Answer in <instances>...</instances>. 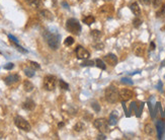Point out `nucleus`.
Wrapping results in <instances>:
<instances>
[{
    "instance_id": "obj_22",
    "label": "nucleus",
    "mask_w": 165,
    "mask_h": 140,
    "mask_svg": "<svg viewBox=\"0 0 165 140\" xmlns=\"http://www.w3.org/2000/svg\"><path fill=\"white\" fill-rule=\"evenodd\" d=\"M84 128H85L84 124H83L82 122H78V123L75 124V126H74L73 129L76 131V132H82V131L84 130Z\"/></svg>"
},
{
    "instance_id": "obj_10",
    "label": "nucleus",
    "mask_w": 165,
    "mask_h": 140,
    "mask_svg": "<svg viewBox=\"0 0 165 140\" xmlns=\"http://www.w3.org/2000/svg\"><path fill=\"white\" fill-rule=\"evenodd\" d=\"M134 97V92L128 88H124V90H120V99H122V102H127L129 99H131Z\"/></svg>"
},
{
    "instance_id": "obj_27",
    "label": "nucleus",
    "mask_w": 165,
    "mask_h": 140,
    "mask_svg": "<svg viewBox=\"0 0 165 140\" xmlns=\"http://www.w3.org/2000/svg\"><path fill=\"white\" fill-rule=\"evenodd\" d=\"M160 7H161V8H160V10L156 13V16H157V17H162V16H164V15H165V3L162 6H160Z\"/></svg>"
},
{
    "instance_id": "obj_3",
    "label": "nucleus",
    "mask_w": 165,
    "mask_h": 140,
    "mask_svg": "<svg viewBox=\"0 0 165 140\" xmlns=\"http://www.w3.org/2000/svg\"><path fill=\"white\" fill-rule=\"evenodd\" d=\"M66 28L74 35H79L81 32V24L76 18H69L66 21Z\"/></svg>"
},
{
    "instance_id": "obj_47",
    "label": "nucleus",
    "mask_w": 165,
    "mask_h": 140,
    "mask_svg": "<svg viewBox=\"0 0 165 140\" xmlns=\"http://www.w3.org/2000/svg\"><path fill=\"white\" fill-rule=\"evenodd\" d=\"M62 5L65 6V8H69V5H68V4L66 3V2H62Z\"/></svg>"
},
{
    "instance_id": "obj_4",
    "label": "nucleus",
    "mask_w": 165,
    "mask_h": 140,
    "mask_svg": "<svg viewBox=\"0 0 165 140\" xmlns=\"http://www.w3.org/2000/svg\"><path fill=\"white\" fill-rule=\"evenodd\" d=\"M57 84V78L54 75H47L44 78V87H45L46 90H49V92H52V90H55Z\"/></svg>"
},
{
    "instance_id": "obj_16",
    "label": "nucleus",
    "mask_w": 165,
    "mask_h": 140,
    "mask_svg": "<svg viewBox=\"0 0 165 140\" xmlns=\"http://www.w3.org/2000/svg\"><path fill=\"white\" fill-rule=\"evenodd\" d=\"M130 9H131V11L134 13L135 15H140L141 14V8L139 7V4L137 3V2H132L131 4H130Z\"/></svg>"
},
{
    "instance_id": "obj_18",
    "label": "nucleus",
    "mask_w": 165,
    "mask_h": 140,
    "mask_svg": "<svg viewBox=\"0 0 165 140\" xmlns=\"http://www.w3.org/2000/svg\"><path fill=\"white\" fill-rule=\"evenodd\" d=\"M82 21L85 24H87V26H91V24L94 23V21H95V17H94L93 15H91V14L86 15V16H84L82 18Z\"/></svg>"
},
{
    "instance_id": "obj_39",
    "label": "nucleus",
    "mask_w": 165,
    "mask_h": 140,
    "mask_svg": "<svg viewBox=\"0 0 165 140\" xmlns=\"http://www.w3.org/2000/svg\"><path fill=\"white\" fill-rule=\"evenodd\" d=\"M13 67H14V64L13 63H7L6 65H4V69L6 70H11Z\"/></svg>"
},
{
    "instance_id": "obj_1",
    "label": "nucleus",
    "mask_w": 165,
    "mask_h": 140,
    "mask_svg": "<svg viewBox=\"0 0 165 140\" xmlns=\"http://www.w3.org/2000/svg\"><path fill=\"white\" fill-rule=\"evenodd\" d=\"M44 38L47 41L48 45L52 50H57L60 46L61 36L57 32H50V31H45L44 32Z\"/></svg>"
},
{
    "instance_id": "obj_26",
    "label": "nucleus",
    "mask_w": 165,
    "mask_h": 140,
    "mask_svg": "<svg viewBox=\"0 0 165 140\" xmlns=\"http://www.w3.org/2000/svg\"><path fill=\"white\" fill-rule=\"evenodd\" d=\"M73 44H74V39H73V38H72V37H68V38H66V40H65V41H64V45L67 46V47L73 45Z\"/></svg>"
},
{
    "instance_id": "obj_46",
    "label": "nucleus",
    "mask_w": 165,
    "mask_h": 140,
    "mask_svg": "<svg viewBox=\"0 0 165 140\" xmlns=\"http://www.w3.org/2000/svg\"><path fill=\"white\" fill-rule=\"evenodd\" d=\"M64 125H65V124H64L63 122H61V123L58 124V127H59V128H62V127H64Z\"/></svg>"
},
{
    "instance_id": "obj_6",
    "label": "nucleus",
    "mask_w": 165,
    "mask_h": 140,
    "mask_svg": "<svg viewBox=\"0 0 165 140\" xmlns=\"http://www.w3.org/2000/svg\"><path fill=\"white\" fill-rule=\"evenodd\" d=\"M109 122L105 119H96L93 122V126L95 127L97 130H99L100 132L104 133V132H109Z\"/></svg>"
},
{
    "instance_id": "obj_19",
    "label": "nucleus",
    "mask_w": 165,
    "mask_h": 140,
    "mask_svg": "<svg viewBox=\"0 0 165 140\" xmlns=\"http://www.w3.org/2000/svg\"><path fill=\"white\" fill-rule=\"evenodd\" d=\"M23 90H25L26 92H32V90H34V84H32L30 80H25L23 82Z\"/></svg>"
},
{
    "instance_id": "obj_28",
    "label": "nucleus",
    "mask_w": 165,
    "mask_h": 140,
    "mask_svg": "<svg viewBox=\"0 0 165 140\" xmlns=\"http://www.w3.org/2000/svg\"><path fill=\"white\" fill-rule=\"evenodd\" d=\"M141 24H142V19L139 18V17L137 16L133 21V26H135L136 28H140V26H141Z\"/></svg>"
},
{
    "instance_id": "obj_31",
    "label": "nucleus",
    "mask_w": 165,
    "mask_h": 140,
    "mask_svg": "<svg viewBox=\"0 0 165 140\" xmlns=\"http://www.w3.org/2000/svg\"><path fill=\"white\" fill-rule=\"evenodd\" d=\"M143 109H144V103H141L140 105H139V107H138L137 112H136V116H137V117H141V114H142Z\"/></svg>"
},
{
    "instance_id": "obj_9",
    "label": "nucleus",
    "mask_w": 165,
    "mask_h": 140,
    "mask_svg": "<svg viewBox=\"0 0 165 140\" xmlns=\"http://www.w3.org/2000/svg\"><path fill=\"white\" fill-rule=\"evenodd\" d=\"M19 80H20V76L16 73L14 74H9L8 76H6L4 78V82H5L6 85H13V84L17 83Z\"/></svg>"
},
{
    "instance_id": "obj_17",
    "label": "nucleus",
    "mask_w": 165,
    "mask_h": 140,
    "mask_svg": "<svg viewBox=\"0 0 165 140\" xmlns=\"http://www.w3.org/2000/svg\"><path fill=\"white\" fill-rule=\"evenodd\" d=\"M39 15H41L42 17H44V18L48 19V21H53V18H54L52 12H50L49 10H47V9L41 10V11H39Z\"/></svg>"
},
{
    "instance_id": "obj_14",
    "label": "nucleus",
    "mask_w": 165,
    "mask_h": 140,
    "mask_svg": "<svg viewBox=\"0 0 165 140\" xmlns=\"http://www.w3.org/2000/svg\"><path fill=\"white\" fill-rule=\"evenodd\" d=\"M23 108L26 111H32V110H35V108H36V103H35L32 99H28L23 102Z\"/></svg>"
},
{
    "instance_id": "obj_36",
    "label": "nucleus",
    "mask_w": 165,
    "mask_h": 140,
    "mask_svg": "<svg viewBox=\"0 0 165 140\" xmlns=\"http://www.w3.org/2000/svg\"><path fill=\"white\" fill-rule=\"evenodd\" d=\"M13 44H14V46L16 47V49L19 51V52L25 53H25H28V50H25V48H23V47H21L20 45H18V43H13Z\"/></svg>"
},
{
    "instance_id": "obj_38",
    "label": "nucleus",
    "mask_w": 165,
    "mask_h": 140,
    "mask_svg": "<svg viewBox=\"0 0 165 140\" xmlns=\"http://www.w3.org/2000/svg\"><path fill=\"white\" fill-rule=\"evenodd\" d=\"M148 107H149V110H150V112H151V116H152V118H154V110H153V105H152V103H151V101L148 102Z\"/></svg>"
},
{
    "instance_id": "obj_37",
    "label": "nucleus",
    "mask_w": 165,
    "mask_h": 140,
    "mask_svg": "<svg viewBox=\"0 0 165 140\" xmlns=\"http://www.w3.org/2000/svg\"><path fill=\"white\" fill-rule=\"evenodd\" d=\"M152 4L155 8H158V7H160L161 1H160V0H152Z\"/></svg>"
},
{
    "instance_id": "obj_32",
    "label": "nucleus",
    "mask_w": 165,
    "mask_h": 140,
    "mask_svg": "<svg viewBox=\"0 0 165 140\" xmlns=\"http://www.w3.org/2000/svg\"><path fill=\"white\" fill-rule=\"evenodd\" d=\"M30 67H32L34 70H38V69H39V68H41L39 64L37 63V62H34V61H30Z\"/></svg>"
},
{
    "instance_id": "obj_5",
    "label": "nucleus",
    "mask_w": 165,
    "mask_h": 140,
    "mask_svg": "<svg viewBox=\"0 0 165 140\" xmlns=\"http://www.w3.org/2000/svg\"><path fill=\"white\" fill-rule=\"evenodd\" d=\"M14 124L17 128L21 129L23 131H26V132L30 131V129H32V126L30 125V123L20 116H16L14 118Z\"/></svg>"
},
{
    "instance_id": "obj_25",
    "label": "nucleus",
    "mask_w": 165,
    "mask_h": 140,
    "mask_svg": "<svg viewBox=\"0 0 165 140\" xmlns=\"http://www.w3.org/2000/svg\"><path fill=\"white\" fill-rule=\"evenodd\" d=\"M59 85H60V87L64 90H69V84H68L67 82L64 81L63 79H60V80H59Z\"/></svg>"
},
{
    "instance_id": "obj_49",
    "label": "nucleus",
    "mask_w": 165,
    "mask_h": 140,
    "mask_svg": "<svg viewBox=\"0 0 165 140\" xmlns=\"http://www.w3.org/2000/svg\"><path fill=\"white\" fill-rule=\"evenodd\" d=\"M2 138H3V134H2V133L0 132V139H2Z\"/></svg>"
},
{
    "instance_id": "obj_44",
    "label": "nucleus",
    "mask_w": 165,
    "mask_h": 140,
    "mask_svg": "<svg viewBox=\"0 0 165 140\" xmlns=\"http://www.w3.org/2000/svg\"><path fill=\"white\" fill-rule=\"evenodd\" d=\"M157 88H158V90H159V92H162V82H161V81L158 82Z\"/></svg>"
},
{
    "instance_id": "obj_15",
    "label": "nucleus",
    "mask_w": 165,
    "mask_h": 140,
    "mask_svg": "<svg viewBox=\"0 0 165 140\" xmlns=\"http://www.w3.org/2000/svg\"><path fill=\"white\" fill-rule=\"evenodd\" d=\"M118 120V115L116 111H114L113 113H111V116H109V124L111 126H114L116 125Z\"/></svg>"
},
{
    "instance_id": "obj_2",
    "label": "nucleus",
    "mask_w": 165,
    "mask_h": 140,
    "mask_svg": "<svg viewBox=\"0 0 165 140\" xmlns=\"http://www.w3.org/2000/svg\"><path fill=\"white\" fill-rule=\"evenodd\" d=\"M120 99V92L114 86H109L105 90V99L111 104H116Z\"/></svg>"
},
{
    "instance_id": "obj_12",
    "label": "nucleus",
    "mask_w": 165,
    "mask_h": 140,
    "mask_svg": "<svg viewBox=\"0 0 165 140\" xmlns=\"http://www.w3.org/2000/svg\"><path fill=\"white\" fill-rule=\"evenodd\" d=\"M103 60H104V62H106L109 65L113 66V67L118 64V58H116V56L114 54H107V55H105L104 58H103Z\"/></svg>"
},
{
    "instance_id": "obj_43",
    "label": "nucleus",
    "mask_w": 165,
    "mask_h": 140,
    "mask_svg": "<svg viewBox=\"0 0 165 140\" xmlns=\"http://www.w3.org/2000/svg\"><path fill=\"white\" fill-rule=\"evenodd\" d=\"M155 43H154V42H151L150 43V46H149V50L150 51H154L155 50Z\"/></svg>"
},
{
    "instance_id": "obj_29",
    "label": "nucleus",
    "mask_w": 165,
    "mask_h": 140,
    "mask_svg": "<svg viewBox=\"0 0 165 140\" xmlns=\"http://www.w3.org/2000/svg\"><path fill=\"white\" fill-rule=\"evenodd\" d=\"M137 110H138V105H137V103H136V102H133V103L131 104V106H130L129 113L131 114V113L134 112V111H135V113H136V112H137Z\"/></svg>"
},
{
    "instance_id": "obj_50",
    "label": "nucleus",
    "mask_w": 165,
    "mask_h": 140,
    "mask_svg": "<svg viewBox=\"0 0 165 140\" xmlns=\"http://www.w3.org/2000/svg\"><path fill=\"white\" fill-rule=\"evenodd\" d=\"M164 77H165V76H164Z\"/></svg>"
},
{
    "instance_id": "obj_34",
    "label": "nucleus",
    "mask_w": 165,
    "mask_h": 140,
    "mask_svg": "<svg viewBox=\"0 0 165 140\" xmlns=\"http://www.w3.org/2000/svg\"><path fill=\"white\" fill-rule=\"evenodd\" d=\"M94 65H95L94 61H90V60H86V61L81 63V66H83V67H85V66H94Z\"/></svg>"
},
{
    "instance_id": "obj_35",
    "label": "nucleus",
    "mask_w": 165,
    "mask_h": 140,
    "mask_svg": "<svg viewBox=\"0 0 165 140\" xmlns=\"http://www.w3.org/2000/svg\"><path fill=\"white\" fill-rule=\"evenodd\" d=\"M91 107H92V109L94 110V112H96V113H98L100 111V106L98 105L96 102H93V103L91 104Z\"/></svg>"
},
{
    "instance_id": "obj_8",
    "label": "nucleus",
    "mask_w": 165,
    "mask_h": 140,
    "mask_svg": "<svg viewBox=\"0 0 165 140\" xmlns=\"http://www.w3.org/2000/svg\"><path fill=\"white\" fill-rule=\"evenodd\" d=\"M75 52H76V57L80 60L87 59V58H89V56H90V53L86 50V49L83 48L82 46H77Z\"/></svg>"
},
{
    "instance_id": "obj_24",
    "label": "nucleus",
    "mask_w": 165,
    "mask_h": 140,
    "mask_svg": "<svg viewBox=\"0 0 165 140\" xmlns=\"http://www.w3.org/2000/svg\"><path fill=\"white\" fill-rule=\"evenodd\" d=\"M95 65L97 66L98 68L102 69V70H104L105 68H106V66H105L104 62H103L102 59H96V60H95Z\"/></svg>"
},
{
    "instance_id": "obj_7",
    "label": "nucleus",
    "mask_w": 165,
    "mask_h": 140,
    "mask_svg": "<svg viewBox=\"0 0 165 140\" xmlns=\"http://www.w3.org/2000/svg\"><path fill=\"white\" fill-rule=\"evenodd\" d=\"M145 48H146L145 44H143V43H135L133 45L134 54H135L136 56H138V57H143V56H144V54H145Z\"/></svg>"
},
{
    "instance_id": "obj_20",
    "label": "nucleus",
    "mask_w": 165,
    "mask_h": 140,
    "mask_svg": "<svg viewBox=\"0 0 165 140\" xmlns=\"http://www.w3.org/2000/svg\"><path fill=\"white\" fill-rule=\"evenodd\" d=\"M25 1H26L32 7L35 8H38L42 5V0H25Z\"/></svg>"
},
{
    "instance_id": "obj_41",
    "label": "nucleus",
    "mask_w": 165,
    "mask_h": 140,
    "mask_svg": "<svg viewBox=\"0 0 165 140\" xmlns=\"http://www.w3.org/2000/svg\"><path fill=\"white\" fill-rule=\"evenodd\" d=\"M103 47H104V45H103L102 43H99V44H96V45L94 46V48H95L96 50H102Z\"/></svg>"
},
{
    "instance_id": "obj_40",
    "label": "nucleus",
    "mask_w": 165,
    "mask_h": 140,
    "mask_svg": "<svg viewBox=\"0 0 165 140\" xmlns=\"http://www.w3.org/2000/svg\"><path fill=\"white\" fill-rule=\"evenodd\" d=\"M143 5H150V3L152 2V0H139Z\"/></svg>"
},
{
    "instance_id": "obj_23",
    "label": "nucleus",
    "mask_w": 165,
    "mask_h": 140,
    "mask_svg": "<svg viewBox=\"0 0 165 140\" xmlns=\"http://www.w3.org/2000/svg\"><path fill=\"white\" fill-rule=\"evenodd\" d=\"M90 35H91V37L93 38L94 40H97V39H99V38L102 37V32H100V31H98V30H93V31H91Z\"/></svg>"
},
{
    "instance_id": "obj_13",
    "label": "nucleus",
    "mask_w": 165,
    "mask_h": 140,
    "mask_svg": "<svg viewBox=\"0 0 165 140\" xmlns=\"http://www.w3.org/2000/svg\"><path fill=\"white\" fill-rule=\"evenodd\" d=\"M114 6L111 5V4H105V5H102L99 9V12H102V14L105 15H111L114 13Z\"/></svg>"
},
{
    "instance_id": "obj_42",
    "label": "nucleus",
    "mask_w": 165,
    "mask_h": 140,
    "mask_svg": "<svg viewBox=\"0 0 165 140\" xmlns=\"http://www.w3.org/2000/svg\"><path fill=\"white\" fill-rule=\"evenodd\" d=\"M8 38L10 39V41L12 42V43H18V41H17V39L15 37H13L12 35H8Z\"/></svg>"
},
{
    "instance_id": "obj_21",
    "label": "nucleus",
    "mask_w": 165,
    "mask_h": 140,
    "mask_svg": "<svg viewBox=\"0 0 165 140\" xmlns=\"http://www.w3.org/2000/svg\"><path fill=\"white\" fill-rule=\"evenodd\" d=\"M144 131L147 135H153V133H154L153 126L151 125V124H146L144 127Z\"/></svg>"
},
{
    "instance_id": "obj_11",
    "label": "nucleus",
    "mask_w": 165,
    "mask_h": 140,
    "mask_svg": "<svg viewBox=\"0 0 165 140\" xmlns=\"http://www.w3.org/2000/svg\"><path fill=\"white\" fill-rule=\"evenodd\" d=\"M156 129L158 133V139H161L165 132V121L164 120H158L156 122Z\"/></svg>"
},
{
    "instance_id": "obj_30",
    "label": "nucleus",
    "mask_w": 165,
    "mask_h": 140,
    "mask_svg": "<svg viewBox=\"0 0 165 140\" xmlns=\"http://www.w3.org/2000/svg\"><path fill=\"white\" fill-rule=\"evenodd\" d=\"M25 73L28 77H32L35 75V70L34 69H30V68H25Z\"/></svg>"
},
{
    "instance_id": "obj_45",
    "label": "nucleus",
    "mask_w": 165,
    "mask_h": 140,
    "mask_svg": "<svg viewBox=\"0 0 165 140\" xmlns=\"http://www.w3.org/2000/svg\"><path fill=\"white\" fill-rule=\"evenodd\" d=\"M97 139L98 140H100V139H106V137H105L103 134H99V135H97Z\"/></svg>"
},
{
    "instance_id": "obj_33",
    "label": "nucleus",
    "mask_w": 165,
    "mask_h": 140,
    "mask_svg": "<svg viewBox=\"0 0 165 140\" xmlns=\"http://www.w3.org/2000/svg\"><path fill=\"white\" fill-rule=\"evenodd\" d=\"M121 82L124 84H128V85H133L134 82L131 80L130 78H127V77H124V78L121 79Z\"/></svg>"
},
{
    "instance_id": "obj_48",
    "label": "nucleus",
    "mask_w": 165,
    "mask_h": 140,
    "mask_svg": "<svg viewBox=\"0 0 165 140\" xmlns=\"http://www.w3.org/2000/svg\"><path fill=\"white\" fill-rule=\"evenodd\" d=\"M140 72H141L140 70H136V71H134V72H132L131 74H132V75H134V74H137V73H140Z\"/></svg>"
}]
</instances>
